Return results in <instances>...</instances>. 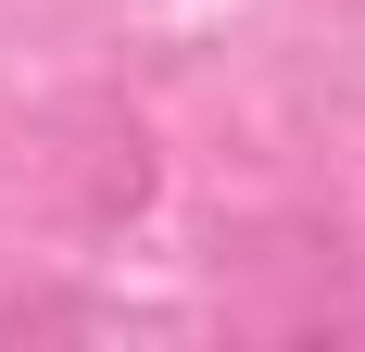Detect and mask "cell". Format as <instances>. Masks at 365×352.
Returning a JSON list of instances; mask_svg holds the SVG:
<instances>
[{"instance_id": "1", "label": "cell", "mask_w": 365, "mask_h": 352, "mask_svg": "<svg viewBox=\"0 0 365 352\" xmlns=\"http://www.w3.org/2000/svg\"><path fill=\"white\" fill-rule=\"evenodd\" d=\"M51 327H113V302H76V289H26V302H0V340H51Z\"/></svg>"}]
</instances>
